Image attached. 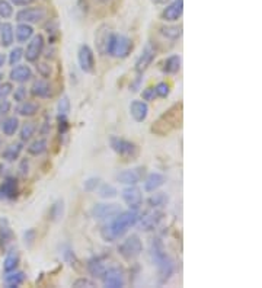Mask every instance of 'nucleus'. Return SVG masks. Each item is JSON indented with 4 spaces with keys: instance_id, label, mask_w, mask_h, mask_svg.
Here are the masks:
<instances>
[{
    "instance_id": "nucleus-1",
    "label": "nucleus",
    "mask_w": 262,
    "mask_h": 288,
    "mask_svg": "<svg viewBox=\"0 0 262 288\" xmlns=\"http://www.w3.org/2000/svg\"><path fill=\"white\" fill-rule=\"evenodd\" d=\"M140 220L139 210H128L118 212L114 218L109 220L101 230V236L105 242H114L127 234V231L134 227Z\"/></svg>"
},
{
    "instance_id": "nucleus-2",
    "label": "nucleus",
    "mask_w": 262,
    "mask_h": 288,
    "mask_svg": "<svg viewBox=\"0 0 262 288\" xmlns=\"http://www.w3.org/2000/svg\"><path fill=\"white\" fill-rule=\"evenodd\" d=\"M150 256H152L154 266L157 269L159 282L165 284L166 281H169L170 276L175 273V262L166 253L163 242L160 239H153L152 247H150Z\"/></svg>"
},
{
    "instance_id": "nucleus-3",
    "label": "nucleus",
    "mask_w": 262,
    "mask_h": 288,
    "mask_svg": "<svg viewBox=\"0 0 262 288\" xmlns=\"http://www.w3.org/2000/svg\"><path fill=\"white\" fill-rule=\"evenodd\" d=\"M182 124V104L178 102L165 111L152 125V133L156 136L165 137L179 128Z\"/></svg>"
},
{
    "instance_id": "nucleus-4",
    "label": "nucleus",
    "mask_w": 262,
    "mask_h": 288,
    "mask_svg": "<svg viewBox=\"0 0 262 288\" xmlns=\"http://www.w3.org/2000/svg\"><path fill=\"white\" fill-rule=\"evenodd\" d=\"M133 51V41L121 34H109L107 54L115 59H127Z\"/></svg>"
},
{
    "instance_id": "nucleus-5",
    "label": "nucleus",
    "mask_w": 262,
    "mask_h": 288,
    "mask_svg": "<svg viewBox=\"0 0 262 288\" xmlns=\"http://www.w3.org/2000/svg\"><path fill=\"white\" fill-rule=\"evenodd\" d=\"M109 146L120 157H123L124 160H136L139 156L137 146L134 143L125 140V138H121V137H109Z\"/></svg>"
},
{
    "instance_id": "nucleus-6",
    "label": "nucleus",
    "mask_w": 262,
    "mask_h": 288,
    "mask_svg": "<svg viewBox=\"0 0 262 288\" xmlns=\"http://www.w3.org/2000/svg\"><path fill=\"white\" fill-rule=\"evenodd\" d=\"M118 252L124 259L134 260V259L139 258L141 252H143V243H141L137 234H131L118 246Z\"/></svg>"
},
{
    "instance_id": "nucleus-7",
    "label": "nucleus",
    "mask_w": 262,
    "mask_h": 288,
    "mask_svg": "<svg viewBox=\"0 0 262 288\" xmlns=\"http://www.w3.org/2000/svg\"><path fill=\"white\" fill-rule=\"evenodd\" d=\"M44 46H46L44 37H43L41 34L34 35L31 40L28 41L27 50L24 51V57L27 59V61H30V63L38 61V59L41 57V54L44 53Z\"/></svg>"
},
{
    "instance_id": "nucleus-8",
    "label": "nucleus",
    "mask_w": 262,
    "mask_h": 288,
    "mask_svg": "<svg viewBox=\"0 0 262 288\" xmlns=\"http://www.w3.org/2000/svg\"><path fill=\"white\" fill-rule=\"evenodd\" d=\"M121 207L118 204H108V202H102V204H96L92 208V217L98 221H108L111 218H114L118 212H121Z\"/></svg>"
},
{
    "instance_id": "nucleus-9",
    "label": "nucleus",
    "mask_w": 262,
    "mask_h": 288,
    "mask_svg": "<svg viewBox=\"0 0 262 288\" xmlns=\"http://www.w3.org/2000/svg\"><path fill=\"white\" fill-rule=\"evenodd\" d=\"M121 197H123V201L127 204V207L130 210H139L141 204H143L141 189L136 185H127L121 191Z\"/></svg>"
},
{
    "instance_id": "nucleus-10",
    "label": "nucleus",
    "mask_w": 262,
    "mask_h": 288,
    "mask_svg": "<svg viewBox=\"0 0 262 288\" xmlns=\"http://www.w3.org/2000/svg\"><path fill=\"white\" fill-rule=\"evenodd\" d=\"M47 12L43 8H27L16 14V21L19 24H38L46 19Z\"/></svg>"
},
{
    "instance_id": "nucleus-11",
    "label": "nucleus",
    "mask_w": 262,
    "mask_h": 288,
    "mask_svg": "<svg viewBox=\"0 0 262 288\" xmlns=\"http://www.w3.org/2000/svg\"><path fill=\"white\" fill-rule=\"evenodd\" d=\"M77 61L80 69L85 73H93L95 70V54H93L92 48L89 46H80L77 51Z\"/></svg>"
},
{
    "instance_id": "nucleus-12",
    "label": "nucleus",
    "mask_w": 262,
    "mask_h": 288,
    "mask_svg": "<svg viewBox=\"0 0 262 288\" xmlns=\"http://www.w3.org/2000/svg\"><path fill=\"white\" fill-rule=\"evenodd\" d=\"M154 59H156V50H154V47L150 43H147L144 46V48H143V51L139 56L137 61H136V72L139 75H143L149 69V66L153 63Z\"/></svg>"
},
{
    "instance_id": "nucleus-13",
    "label": "nucleus",
    "mask_w": 262,
    "mask_h": 288,
    "mask_svg": "<svg viewBox=\"0 0 262 288\" xmlns=\"http://www.w3.org/2000/svg\"><path fill=\"white\" fill-rule=\"evenodd\" d=\"M143 175H144L143 167H134V169H127V170L118 172L115 175V179L121 185H137L143 179Z\"/></svg>"
},
{
    "instance_id": "nucleus-14",
    "label": "nucleus",
    "mask_w": 262,
    "mask_h": 288,
    "mask_svg": "<svg viewBox=\"0 0 262 288\" xmlns=\"http://www.w3.org/2000/svg\"><path fill=\"white\" fill-rule=\"evenodd\" d=\"M104 285L108 288H121L125 284V279H124V272L120 268H109L105 271L102 279Z\"/></svg>"
},
{
    "instance_id": "nucleus-15",
    "label": "nucleus",
    "mask_w": 262,
    "mask_h": 288,
    "mask_svg": "<svg viewBox=\"0 0 262 288\" xmlns=\"http://www.w3.org/2000/svg\"><path fill=\"white\" fill-rule=\"evenodd\" d=\"M182 14H184V0H172L163 9L162 19L166 22H176L178 19H181Z\"/></svg>"
},
{
    "instance_id": "nucleus-16",
    "label": "nucleus",
    "mask_w": 262,
    "mask_h": 288,
    "mask_svg": "<svg viewBox=\"0 0 262 288\" xmlns=\"http://www.w3.org/2000/svg\"><path fill=\"white\" fill-rule=\"evenodd\" d=\"M163 211L162 210H157V208H153V211L147 212L143 218H141V221H140V227L141 230H144V231H150V230H154V228L157 227L159 224H160V221L163 220Z\"/></svg>"
},
{
    "instance_id": "nucleus-17",
    "label": "nucleus",
    "mask_w": 262,
    "mask_h": 288,
    "mask_svg": "<svg viewBox=\"0 0 262 288\" xmlns=\"http://www.w3.org/2000/svg\"><path fill=\"white\" fill-rule=\"evenodd\" d=\"M19 195V185L15 176H8L0 186V197L6 199H15Z\"/></svg>"
},
{
    "instance_id": "nucleus-18",
    "label": "nucleus",
    "mask_w": 262,
    "mask_h": 288,
    "mask_svg": "<svg viewBox=\"0 0 262 288\" xmlns=\"http://www.w3.org/2000/svg\"><path fill=\"white\" fill-rule=\"evenodd\" d=\"M130 115L134 121L139 122V124L144 122L149 115V105L144 101H139V99L133 101L130 104Z\"/></svg>"
},
{
    "instance_id": "nucleus-19",
    "label": "nucleus",
    "mask_w": 262,
    "mask_h": 288,
    "mask_svg": "<svg viewBox=\"0 0 262 288\" xmlns=\"http://www.w3.org/2000/svg\"><path fill=\"white\" fill-rule=\"evenodd\" d=\"M166 182L165 175L159 173V172H152L146 176L144 179V191L146 192H156L159 188H162Z\"/></svg>"
},
{
    "instance_id": "nucleus-20",
    "label": "nucleus",
    "mask_w": 262,
    "mask_h": 288,
    "mask_svg": "<svg viewBox=\"0 0 262 288\" xmlns=\"http://www.w3.org/2000/svg\"><path fill=\"white\" fill-rule=\"evenodd\" d=\"M9 77L12 82H16V83H25L28 80H31L32 77V70L30 66H19L16 64L12 67L11 73H9Z\"/></svg>"
},
{
    "instance_id": "nucleus-21",
    "label": "nucleus",
    "mask_w": 262,
    "mask_h": 288,
    "mask_svg": "<svg viewBox=\"0 0 262 288\" xmlns=\"http://www.w3.org/2000/svg\"><path fill=\"white\" fill-rule=\"evenodd\" d=\"M31 93L32 96L35 98H40V99H47L53 95V91H51V85L43 80V79H38L32 83L31 86Z\"/></svg>"
},
{
    "instance_id": "nucleus-22",
    "label": "nucleus",
    "mask_w": 262,
    "mask_h": 288,
    "mask_svg": "<svg viewBox=\"0 0 262 288\" xmlns=\"http://www.w3.org/2000/svg\"><path fill=\"white\" fill-rule=\"evenodd\" d=\"M15 41V31H14V27L12 24L9 22H5L0 25V44L8 48V47H12Z\"/></svg>"
},
{
    "instance_id": "nucleus-23",
    "label": "nucleus",
    "mask_w": 262,
    "mask_h": 288,
    "mask_svg": "<svg viewBox=\"0 0 262 288\" xmlns=\"http://www.w3.org/2000/svg\"><path fill=\"white\" fill-rule=\"evenodd\" d=\"M86 266H88L89 273L92 275L93 278H96V279H102L104 273L107 271V266L104 265L102 259L98 258V256H93V258L89 259L88 263H86Z\"/></svg>"
},
{
    "instance_id": "nucleus-24",
    "label": "nucleus",
    "mask_w": 262,
    "mask_h": 288,
    "mask_svg": "<svg viewBox=\"0 0 262 288\" xmlns=\"http://www.w3.org/2000/svg\"><path fill=\"white\" fill-rule=\"evenodd\" d=\"M181 66H182L181 56H179V54H172V56H169V57L165 60L163 66H162V70H163V73H166V75H176V73L181 70Z\"/></svg>"
},
{
    "instance_id": "nucleus-25",
    "label": "nucleus",
    "mask_w": 262,
    "mask_h": 288,
    "mask_svg": "<svg viewBox=\"0 0 262 288\" xmlns=\"http://www.w3.org/2000/svg\"><path fill=\"white\" fill-rule=\"evenodd\" d=\"M27 279V275L22 271H11V272H6L5 278H3V282L8 288H16L19 285H22Z\"/></svg>"
},
{
    "instance_id": "nucleus-26",
    "label": "nucleus",
    "mask_w": 262,
    "mask_h": 288,
    "mask_svg": "<svg viewBox=\"0 0 262 288\" xmlns=\"http://www.w3.org/2000/svg\"><path fill=\"white\" fill-rule=\"evenodd\" d=\"M24 150V146L22 143H14V144H9L3 152H2V159L6 160V162H15L19 159L21 153Z\"/></svg>"
},
{
    "instance_id": "nucleus-27",
    "label": "nucleus",
    "mask_w": 262,
    "mask_h": 288,
    "mask_svg": "<svg viewBox=\"0 0 262 288\" xmlns=\"http://www.w3.org/2000/svg\"><path fill=\"white\" fill-rule=\"evenodd\" d=\"M15 37L16 41L24 44V43H28L34 37V28H32L30 24H19L15 30Z\"/></svg>"
},
{
    "instance_id": "nucleus-28",
    "label": "nucleus",
    "mask_w": 262,
    "mask_h": 288,
    "mask_svg": "<svg viewBox=\"0 0 262 288\" xmlns=\"http://www.w3.org/2000/svg\"><path fill=\"white\" fill-rule=\"evenodd\" d=\"M0 130L3 134L8 137L15 136L16 131L19 130V120L16 117H8L0 122Z\"/></svg>"
},
{
    "instance_id": "nucleus-29",
    "label": "nucleus",
    "mask_w": 262,
    "mask_h": 288,
    "mask_svg": "<svg viewBox=\"0 0 262 288\" xmlns=\"http://www.w3.org/2000/svg\"><path fill=\"white\" fill-rule=\"evenodd\" d=\"M40 109V105L35 104V102H31V101H22L19 102V105L16 106V112L22 117H34Z\"/></svg>"
},
{
    "instance_id": "nucleus-30",
    "label": "nucleus",
    "mask_w": 262,
    "mask_h": 288,
    "mask_svg": "<svg viewBox=\"0 0 262 288\" xmlns=\"http://www.w3.org/2000/svg\"><path fill=\"white\" fill-rule=\"evenodd\" d=\"M14 240V231L8 220H0V243L3 247H8Z\"/></svg>"
},
{
    "instance_id": "nucleus-31",
    "label": "nucleus",
    "mask_w": 262,
    "mask_h": 288,
    "mask_svg": "<svg viewBox=\"0 0 262 288\" xmlns=\"http://www.w3.org/2000/svg\"><path fill=\"white\" fill-rule=\"evenodd\" d=\"M160 34L170 41H178L182 37V28L175 25H163L160 27Z\"/></svg>"
},
{
    "instance_id": "nucleus-32",
    "label": "nucleus",
    "mask_w": 262,
    "mask_h": 288,
    "mask_svg": "<svg viewBox=\"0 0 262 288\" xmlns=\"http://www.w3.org/2000/svg\"><path fill=\"white\" fill-rule=\"evenodd\" d=\"M63 215H64V201H63V199H57V201L51 205V208H50V211H48V218H50L51 221L57 223V221L62 220Z\"/></svg>"
},
{
    "instance_id": "nucleus-33",
    "label": "nucleus",
    "mask_w": 262,
    "mask_h": 288,
    "mask_svg": "<svg viewBox=\"0 0 262 288\" xmlns=\"http://www.w3.org/2000/svg\"><path fill=\"white\" fill-rule=\"evenodd\" d=\"M19 265V253L16 250H11L8 252L6 258L3 260V271L5 272H11V271H15Z\"/></svg>"
},
{
    "instance_id": "nucleus-34",
    "label": "nucleus",
    "mask_w": 262,
    "mask_h": 288,
    "mask_svg": "<svg viewBox=\"0 0 262 288\" xmlns=\"http://www.w3.org/2000/svg\"><path fill=\"white\" fill-rule=\"evenodd\" d=\"M47 149H48V143L46 138H38L28 146V153L32 156H41L47 152Z\"/></svg>"
},
{
    "instance_id": "nucleus-35",
    "label": "nucleus",
    "mask_w": 262,
    "mask_h": 288,
    "mask_svg": "<svg viewBox=\"0 0 262 288\" xmlns=\"http://www.w3.org/2000/svg\"><path fill=\"white\" fill-rule=\"evenodd\" d=\"M60 255H62L63 260L66 263H69L70 266H75L77 263L76 255H75V252H73V249H72V246L69 243H63L62 247H60Z\"/></svg>"
},
{
    "instance_id": "nucleus-36",
    "label": "nucleus",
    "mask_w": 262,
    "mask_h": 288,
    "mask_svg": "<svg viewBox=\"0 0 262 288\" xmlns=\"http://www.w3.org/2000/svg\"><path fill=\"white\" fill-rule=\"evenodd\" d=\"M149 205L152 207V208H157V210H160V208H163L168 202H169V197L165 194V192H157V194H153L152 197L149 198Z\"/></svg>"
},
{
    "instance_id": "nucleus-37",
    "label": "nucleus",
    "mask_w": 262,
    "mask_h": 288,
    "mask_svg": "<svg viewBox=\"0 0 262 288\" xmlns=\"http://www.w3.org/2000/svg\"><path fill=\"white\" fill-rule=\"evenodd\" d=\"M98 195L102 199H111V198H115L118 195V191L111 183H101L98 186Z\"/></svg>"
},
{
    "instance_id": "nucleus-38",
    "label": "nucleus",
    "mask_w": 262,
    "mask_h": 288,
    "mask_svg": "<svg viewBox=\"0 0 262 288\" xmlns=\"http://www.w3.org/2000/svg\"><path fill=\"white\" fill-rule=\"evenodd\" d=\"M37 131V125L34 122H27L21 127V140L22 141H28L31 140L32 136L35 134Z\"/></svg>"
},
{
    "instance_id": "nucleus-39",
    "label": "nucleus",
    "mask_w": 262,
    "mask_h": 288,
    "mask_svg": "<svg viewBox=\"0 0 262 288\" xmlns=\"http://www.w3.org/2000/svg\"><path fill=\"white\" fill-rule=\"evenodd\" d=\"M70 99L69 96H63L62 99L59 101L57 104V112H59V117H69V112H70Z\"/></svg>"
},
{
    "instance_id": "nucleus-40",
    "label": "nucleus",
    "mask_w": 262,
    "mask_h": 288,
    "mask_svg": "<svg viewBox=\"0 0 262 288\" xmlns=\"http://www.w3.org/2000/svg\"><path fill=\"white\" fill-rule=\"evenodd\" d=\"M24 59V50L21 47H15L11 53H9V64L16 66L19 64V61Z\"/></svg>"
},
{
    "instance_id": "nucleus-41",
    "label": "nucleus",
    "mask_w": 262,
    "mask_h": 288,
    "mask_svg": "<svg viewBox=\"0 0 262 288\" xmlns=\"http://www.w3.org/2000/svg\"><path fill=\"white\" fill-rule=\"evenodd\" d=\"M101 185V178L98 176H92V178H88L85 182H83V189L86 192H93L98 189V186Z\"/></svg>"
},
{
    "instance_id": "nucleus-42",
    "label": "nucleus",
    "mask_w": 262,
    "mask_h": 288,
    "mask_svg": "<svg viewBox=\"0 0 262 288\" xmlns=\"http://www.w3.org/2000/svg\"><path fill=\"white\" fill-rule=\"evenodd\" d=\"M14 15V8L9 2L6 0H0V18L3 19H9Z\"/></svg>"
},
{
    "instance_id": "nucleus-43",
    "label": "nucleus",
    "mask_w": 262,
    "mask_h": 288,
    "mask_svg": "<svg viewBox=\"0 0 262 288\" xmlns=\"http://www.w3.org/2000/svg\"><path fill=\"white\" fill-rule=\"evenodd\" d=\"M154 91H156V95L159 96V98H168L170 93V86L169 83H166V82H160V83H157L156 86H154Z\"/></svg>"
},
{
    "instance_id": "nucleus-44",
    "label": "nucleus",
    "mask_w": 262,
    "mask_h": 288,
    "mask_svg": "<svg viewBox=\"0 0 262 288\" xmlns=\"http://www.w3.org/2000/svg\"><path fill=\"white\" fill-rule=\"evenodd\" d=\"M35 239H37V231H35V228H28V230L25 231V234H24L25 244H27L28 247H31L34 242H35Z\"/></svg>"
},
{
    "instance_id": "nucleus-45",
    "label": "nucleus",
    "mask_w": 262,
    "mask_h": 288,
    "mask_svg": "<svg viewBox=\"0 0 262 288\" xmlns=\"http://www.w3.org/2000/svg\"><path fill=\"white\" fill-rule=\"evenodd\" d=\"M37 72H38L40 76L47 79V77H50V75H51V67H50L47 63H38V64H37Z\"/></svg>"
},
{
    "instance_id": "nucleus-46",
    "label": "nucleus",
    "mask_w": 262,
    "mask_h": 288,
    "mask_svg": "<svg viewBox=\"0 0 262 288\" xmlns=\"http://www.w3.org/2000/svg\"><path fill=\"white\" fill-rule=\"evenodd\" d=\"M141 98H143V101H144V102H150V101H154V99L157 98V95H156L154 88H146L144 91L141 92Z\"/></svg>"
},
{
    "instance_id": "nucleus-47",
    "label": "nucleus",
    "mask_w": 262,
    "mask_h": 288,
    "mask_svg": "<svg viewBox=\"0 0 262 288\" xmlns=\"http://www.w3.org/2000/svg\"><path fill=\"white\" fill-rule=\"evenodd\" d=\"M14 92L12 83H0V99H6Z\"/></svg>"
},
{
    "instance_id": "nucleus-48",
    "label": "nucleus",
    "mask_w": 262,
    "mask_h": 288,
    "mask_svg": "<svg viewBox=\"0 0 262 288\" xmlns=\"http://www.w3.org/2000/svg\"><path fill=\"white\" fill-rule=\"evenodd\" d=\"M27 95H28V92H27V88H24V86H19V88L15 89V92H14V98H15V101L18 104L22 102V101H25V99H27Z\"/></svg>"
},
{
    "instance_id": "nucleus-49",
    "label": "nucleus",
    "mask_w": 262,
    "mask_h": 288,
    "mask_svg": "<svg viewBox=\"0 0 262 288\" xmlns=\"http://www.w3.org/2000/svg\"><path fill=\"white\" fill-rule=\"evenodd\" d=\"M73 287L92 288V287H95V282H93V281H91V279H88V278H79V279H76V281L73 282Z\"/></svg>"
},
{
    "instance_id": "nucleus-50",
    "label": "nucleus",
    "mask_w": 262,
    "mask_h": 288,
    "mask_svg": "<svg viewBox=\"0 0 262 288\" xmlns=\"http://www.w3.org/2000/svg\"><path fill=\"white\" fill-rule=\"evenodd\" d=\"M67 130H69L67 117H59V134H60V136H66Z\"/></svg>"
},
{
    "instance_id": "nucleus-51",
    "label": "nucleus",
    "mask_w": 262,
    "mask_h": 288,
    "mask_svg": "<svg viewBox=\"0 0 262 288\" xmlns=\"http://www.w3.org/2000/svg\"><path fill=\"white\" fill-rule=\"evenodd\" d=\"M11 106L12 105L8 99H0V118L8 115V112L11 111Z\"/></svg>"
},
{
    "instance_id": "nucleus-52",
    "label": "nucleus",
    "mask_w": 262,
    "mask_h": 288,
    "mask_svg": "<svg viewBox=\"0 0 262 288\" xmlns=\"http://www.w3.org/2000/svg\"><path fill=\"white\" fill-rule=\"evenodd\" d=\"M28 169H30V162L25 159V160H22L21 165H19V175H21V176H27V175H28Z\"/></svg>"
},
{
    "instance_id": "nucleus-53",
    "label": "nucleus",
    "mask_w": 262,
    "mask_h": 288,
    "mask_svg": "<svg viewBox=\"0 0 262 288\" xmlns=\"http://www.w3.org/2000/svg\"><path fill=\"white\" fill-rule=\"evenodd\" d=\"M9 2L11 5H15V6H30L35 0H9Z\"/></svg>"
},
{
    "instance_id": "nucleus-54",
    "label": "nucleus",
    "mask_w": 262,
    "mask_h": 288,
    "mask_svg": "<svg viewBox=\"0 0 262 288\" xmlns=\"http://www.w3.org/2000/svg\"><path fill=\"white\" fill-rule=\"evenodd\" d=\"M140 82H141V77L139 76V77H137V80H136V82H134V83L131 85V91L136 92L137 89H139V88H140Z\"/></svg>"
},
{
    "instance_id": "nucleus-55",
    "label": "nucleus",
    "mask_w": 262,
    "mask_h": 288,
    "mask_svg": "<svg viewBox=\"0 0 262 288\" xmlns=\"http://www.w3.org/2000/svg\"><path fill=\"white\" fill-rule=\"evenodd\" d=\"M154 5H166V3H169L172 0H152Z\"/></svg>"
},
{
    "instance_id": "nucleus-56",
    "label": "nucleus",
    "mask_w": 262,
    "mask_h": 288,
    "mask_svg": "<svg viewBox=\"0 0 262 288\" xmlns=\"http://www.w3.org/2000/svg\"><path fill=\"white\" fill-rule=\"evenodd\" d=\"M5 63H6V56H5V54H0V69L5 66Z\"/></svg>"
},
{
    "instance_id": "nucleus-57",
    "label": "nucleus",
    "mask_w": 262,
    "mask_h": 288,
    "mask_svg": "<svg viewBox=\"0 0 262 288\" xmlns=\"http://www.w3.org/2000/svg\"><path fill=\"white\" fill-rule=\"evenodd\" d=\"M2 79H3V75H2V73H0V82H2Z\"/></svg>"
},
{
    "instance_id": "nucleus-58",
    "label": "nucleus",
    "mask_w": 262,
    "mask_h": 288,
    "mask_svg": "<svg viewBox=\"0 0 262 288\" xmlns=\"http://www.w3.org/2000/svg\"><path fill=\"white\" fill-rule=\"evenodd\" d=\"M0 147H2V140H0Z\"/></svg>"
},
{
    "instance_id": "nucleus-59",
    "label": "nucleus",
    "mask_w": 262,
    "mask_h": 288,
    "mask_svg": "<svg viewBox=\"0 0 262 288\" xmlns=\"http://www.w3.org/2000/svg\"><path fill=\"white\" fill-rule=\"evenodd\" d=\"M0 25H2V22H0Z\"/></svg>"
}]
</instances>
